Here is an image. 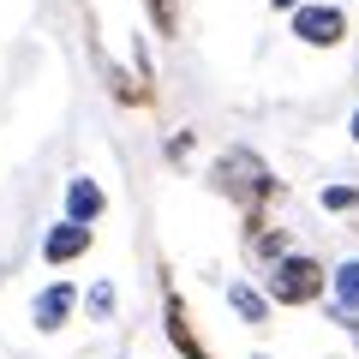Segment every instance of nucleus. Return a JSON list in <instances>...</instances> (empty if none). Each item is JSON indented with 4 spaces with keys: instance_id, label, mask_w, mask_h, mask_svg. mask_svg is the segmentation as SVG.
Instances as JSON below:
<instances>
[{
    "instance_id": "obj_1",
    "label": "nucleus",
    "mask_w": 359,
    "mask_h": 359,
    "mask_svg": "<svg viewBox=\"0 0 359 359\" xmlns=\"http://www.w3.org/2000/svg\"><path fill=\"white\" fill-rule=\"evenodd\" d=\"M216 186L245 210L252 228H264L257 216H264V204L276 198V174H269V162H264L257 150H222V156H216Z\"/></svg>"
},
{
    "instance_id": "obj_3",
    "label": "nucleus",
    "mask_w": 359,
    "mask_h": 359,
    "mask_svg": "<svg viewBox=\"0 0 359 359\" xmlns=\"http://www.w3.org/2000/svg\"><path fill=\"white\" fill-rule=\"evenodd\" d=\"M294 36L306 48H341L347 42V13L341 6H294Z\"/></svg>"
},
{
    "instance_id": "obj_8",
    "label": "nucleus",
    "mask_w": 359,
    "mask_h": 359,
    "mask_svg": "<svg viewBox=\"0 0 359 359\" xmlns=\"http://www.w3.org/2000/svg\"><path fill=\"white\" fill-rule=\"evenodd\" d=\"M330 287H335V318H359V257H347L335 269Z\"/></svg>"
},
{
    "instance_id": "obj_4",
    "label": "nucleus",
    "mask_w": 359,
    "mask_h": 359,
    "mask_svg": "<svg viewBox=\"0 0 359 359\" xmlns=\"http://www.w3.org/2000/svg\"><path fill=\"white\" fill-rule=\"evenodd\" d=\"M72 306H78V287H72V282H54V287H42V294H36V306H30V323H36L42 335H54L66 318H72Z\"/></svg>"
},
{
    "instance_id": "obj_10",
    "label": "nucleus",
    "mask_w": 359,
    "mask_h": 359,
    "mask_svg": "<svg viewBox=\"0 0 359 359\" xmlns=\"http://www.w3.org/2000/svg\"><path fill=\"white\" fill-rule=\"evenodd\" d=\"M323 210H359V186H323Z\"/></svg>"
},
{
    "instance_id": "obj_5",
    "label": "nucleus",
    "mask_w": 359,
    "mask_h": 359,
    "mask_svg": "<svg viewBox=\"0 0 359 359\" xmlns=\"http://www.w3.org/2000/svg\"><path fill=\"white\" fill-rule=\"evenodd\" d=\"M90 252V228H78V222H54L48 240H42V257L48 264H72V257Z\"/></svg>"
},
{
    "instance_id": "obj_2",
    "label": "nucleus",
    "mask_w": 359,
    "mask_h": 359,
    "mask_svg": "<svg viewBox=\"0 0 359 359\" xmlns=\"http://www.w3.org/2000/svg\"><path fill=\"white\" fill-rule=\"evenodd\" d=\"M323 264L318 257H306V252H287V257H276L269 264V276H264V287H269V299L276 306H311V299L323 294Z\"/></svg>"
},
{
    "instance_id": "obj_6",
    "label": "nucleus",
    "mask_w": 359,
    "mask_h": 359,
    "mask_svg": "<svg viewBox=\"0 0 359 359\" xmlns=\"http://www.w3.org/2000/svg\"><path fill=\"white\" fill-rule=\"evenodd\" d=\"M102 210H108V198H102V186H96V180H84V174H78L72 186H66V222L90 228V222L102 216Z\"/></svg>"
},
{
    "instance_id": "obj_13",
    "label": "nucleus",
    "mask_w": 359,
    "mask_h": 359,
    "mask_svg": "<svg viewBox=\"0 0 359 359\" xmlns=\"http://www.w3.org/2000/svg\"><path fill=\"white\" fill-rule=\"evenodd\" d=\"M269 6H282V13H287V6H306V0H269Z\"/></svg>"
},
{
    "instance_id": "obj_11",
    "label": "nucleus",
    "mask_w": 359,
    "mask_h": 359,
    "mask_svg": "<svg viewBox=\"0 0 359 359\" xmlns=\"http://www.w3.org/2000/svg\"><path fill=\"white\" fill-rule=\"evenodd\" d=\"M144 6H150V18H156V30H162V36L180 25V18H174V0H144Z\"/></svg>"
},
{
    "instance_id": "obj_14",
    "label": "nucleus",
    "mask_w": 359,
    "mask_h": 359,
    "mask_svg": "<svg viewBox=\"0 0 359 359\" xmlns=\"http://www.w3.org/2000/svg\"><path fill=\"white\" fill-rule=\"evenodd\" d=\"M347 132H353V144H359V114H353V120H347Z\"/></svg>"
},
{
    "instance_id": "obj_9",
    "label": "nucleus",
    "mask_w": 359,
    "mask_h": 359,
    "mask_svg": "<svg viewBox=\"0 0 359 359\" xmlns=\"http://www.w3.org/2000/svg\"><path fill=\"white\" fill-rule=\"evenodd\" d=\"M228 306L240 311V323H264L269 318V299L257 294V287H245V282H228Z\"/></svg>"
},
{
    "instance_id": "obj_7",
    "label": "nucleus",
    "mask_w": 359,
    "mask_h": 359,
    "mask_svg": "<svg viewBox=\"0 0 359 359\" xmlns=\"http://www.w3.org/2000/svg\"><path fill=\"white\" fill-rule=\"evenodd\" d=\"M168 341H174L186 359H210V353H204V341L192 335V311H186V299H180L174 287H168Z\"/></svg>"
},
{
    "instance_id": "obj_12",
    "label": "nucleus",
    "mask_w": 359,
    "mask_h": 359,
    "mask_svg": "<svg viewBox=\"0 0 359 359\" xmlns=\"http://www.w3.org/2000/svg\"><path fill=\"white\" fill-rule=\"evenodd\" d=\"M90 311H96V318H108V311H114V287H108V282L90 287Z\"/></svg>"
}]
</instances>
